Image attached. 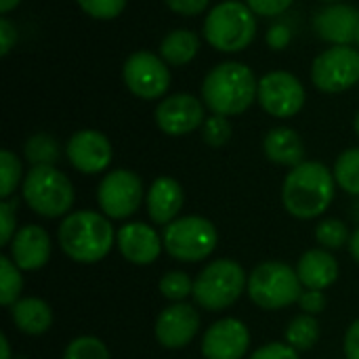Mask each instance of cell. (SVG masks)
I'll return each mask as SVG.
<instances>
[{
  "label": "cell",
  "instance_id": "17",
  "mask_svg": "<svg viewBox=\"0 0 359 359\" xmlns=\"http://www.w3.org/2000/svg\"><path fill=\"white\" fill-rule=\"evenodd\" d=\"M116 246L124 261L133 265H151L164 250L162 236L143 221H128L118 229Z\"/></svg>",
  "mask_w": 359,
  "mask_h": 359
},
{
  "label": "cell",
  "instance_id": "41",
  "mask_svg": "<svg viewBox=\"0 0 359 359\" xmlns=\"http://www.w3.org/2000/svg\"><path fill=\"white\" fill-rule=\"evenodd\" d=\"M343 351H345V358L347 359H359V318L345 332Z\"/></svg>",
  "mask_w": 359,
  "mask_h": 359
},
{
  "label": "cell",
  "instance_id": "37",
  "mask_svg": "<svg viewBox=\"0 0 359 359\" xmlns=\"http://www.w3.org/2000/svg\"><path fill=\"white\" fill-rule=\"evenodd\" d=\"M297 305H299L301 311L307 313V316H320V313L326 309L328 299H326V294H324L322 290H303Z\"/></svg>",
  "mask_w": 359,
  "mask_h": 359
},
{
  "label": "cell",
  "instance_id": "1",
  "mask_svg": "<svg viewBox=\"0 0 359 359\" xmlns=\"http://www.w3.org/2000/svg\"><path fill=\"white\" fill-rule=\"evenodd\" d=\"M334 191V172L322 162L305 160L286 175L282 183V204L294 219L313 221L330 208Z\"/></svg>",
  "mask_w": 359,
  "mask_h": 359
},
{
  "label": "cell",
  "instance_id": "35",
  "mask_svg": "<svg viewBox=\"0 0 359 359\" xmlns=\"http://www.w3.org/2000/svg\"><path fill=\"white\" fill-rule=\"evenodd\" d=\"M17 233V200L6 198L0 202V246H8Z\"/></svg>",
  "mask_w": 359,
  "mask_h": 359
},
{
  "label": "cell",
  "instance_id": "13",
  "mask_svg": "<svg viewBox=\"0 0 359 359\" xmlns=\"http://www.w3.org/2000/svg\"><path fill=\"white\" fill-rule=\"evenodd\" d=\"M204 120V103L189 93L168 95L156 107V124L168 137L189 135L202 128Z\"/></svg>",
  "mask_w": 359,
  "mask_h": 359
},
{
  "label": "cell",
  "instance_id": "2",
  "mask_svg": "<svg viewBox=\"0 0 359 359\" xmlns=\"http://www.w3.org/2000/svg\"><path fill=\"white\" fill-rule=\"evenodd\" d=\"M116 236L111 219L97 210H74L61 219L57 229L63 255L80 265L103 261L116 246Z\"/></svg>",
  "mask_w": 359,
  "mask_h": 359
},
{
  "label": "cell",
  "instance_id": "3",
  "mask_svg": "<svg viewBox=\"0 0 359 359\" xmlns=\"http://www.w3.org/2000/svg\"><path fill=\"white\" fill-rule=\"evenodd\" d=\"M259 82L255 72L238 61H225L212 67L202 82L204 105L219 116H240L257 99Z\"/></svg>",
  "mask_w": 359,
  "mask_h": 359
},
{
  "label": "cell",
  "instance_id": "12",
  "mask_svg": "<svg viewBox=\"0 0 359 359\" xmlns=\"http://www.w3.org/2000/svg\"><path fill=\"white\" fill-rule=\"evenodd\" d=\"M257 99L261 107L273 118H294L305 105V86L290 72H269L259 80Z\"/></svg>",
  "mask_w": 359,
  "mask_h": 359
},
{
  "label": "cell",
  "instance_id": "20",
  "mask_svg": "<svg viewBox=\"0 0 359 359\" xmlns=\"http://www.w3.org/2000/svg\"><path fill=\"white\" fill-rule=\"evenodd\" d=\"M185 204V191L181 183L172 177H158L147 194H145V208L156 225H170L175 219H179V212Z\"/></svg>",
  "mask_w": 359,
  "mask_h": 359
},
{
  "label": "cell",
  "instance_id": "33",
  "mask_svg": "<svg viewBox=\"0 0 359 359\" xmlns=\"http://www.w3.org/2000/svg\"><path fill=\"white\" fill-rule=\"evenodd\" d=\"M231 135H233V126H231V122H229L227 116L212 114L202 124V139L210 147H223V145H227L229 139H231Z\"/></svg>",
  "mask_w": 359,
  "mask_h": 359
},
{
  "label": "cell",
  "instance_id": "10",
  "mask_svg": "<svg viewBox=\"0 0 359 359\" xmlns=\"http://www.w3.org/2000/svg\"><path fill=\"white\" fill-rule=\"evenodd\" d=\"M311 82L322 93H343L359 82V50L349 46H332L320 53L311 65Z\"/></svg>",
  "mask_w": 359,
  "mask_h": 359
},
{
  "label": "cell",
  "instance_id": "29",
  "mask_svg": "<svg viewBox=\"0 0 359 359\" xmlns=\"http://www.w3.org/2000/svg\"><path fill=\"white\" fill-rule=\"evenodd\" d=\"M316 240L320 248L326 250H339L343 246H349L351 231L345 221L341 219H324L316 225Z\"/></svg>",
  "mask_w": 359,
  "mask_h": 359
},
{
  "label": "cell",
  "instance_id": "7",
  "mask_svg": "<svg viewBox=\"0 0 359 359\" xmlns=\"http://www.w3.org/2000/svg\"><path fill=\"white\" fill-rule=\"evenodd\" d=\"M303 284L294 267L282 261H265L248 273L246 294L265 311H280L299 303Z\"/></svg>",
  "mask_w": 359,
  "mask_h": 359
},
{
  "label": "cell",
  "instance_id": "4",
  "mask_svg": "<svg viewBox=\"0 0 359 359\" xmlns=\"http://www.w3.org/2000/svg\"><path fill=\"white\" fill-rule=\"evenodd\" d=\"M23 202L42 219H63L72 212L76 194L65 172L57 166H32L21 183Z\"/></svg>",
  "mask_w": 359,
  "mask_h": 359
},
{
  "label": "cell",
  "instance_id": "11",
  "mask_svg": "<svg viewBox=\"0 0 359 359\" xmlns=\"http://www.w3.org/2000/svg\"><path fill=\"white\" fill-rule=\"evenodd\" d=\"M122 78L126 88L143 101L162 99L170 86L168 63L149 50H137L128 55L122 65Z\"/></svg>",
  "mask_w": 359,
  "mask_h": 359
},
{
  "label": "cell",
  "instance_id": "45",
  "mask_svg": "<svg viewBox=\"0 0 359 359\" xmlns=\"http://www.w3.org/2000/svg\"><path fill=\"white\" fill-rule=\"evenodd\" d=\"M19 2H21V0H0V13H2V15L11 13L13 8H17Z\"/></svg>",
  "mask_w": 359,
  "mask_h": 359
},
{
  "label": "cell",
  "instance_id": "49",
  "mask_svg": "<svg viewBox=\"0 0 359 359\" xmlns=\"http://www.w3.org/2000/svg\"><path fill=\"white\" fill-rule=\"evenodd\" d=\"M355 42H358V46H359V27H358V36H355Z\"/></svg>",
  "mask_w": 359,
  "mask_h": 359
},
{
  "label": "cell",
  "instance_id": "15",
  "mask_svg": "<svg viewBox=\"0 0 359 359\" xmlns=\"http://www.w3.org/2000/svg\"><path fill=\"white\" fill-rule=\"evenodd\" d=\"M154 332L164 349H185L200 332V313L189 303H172L160 311Z\"/></svg>",
  "mask_w": 359,
  "mask_h": 359
},
{
  "label": "cell",
  "instance_id": "42",
  "mask_svg": "<svg viewBox=\"0 0 359 359\" xmlns=\"http://www.w3.org/2000/svg\"><path fill=\"white\" fill-rule=\"evenodd\" d=\"M288 40H290V34H288V29H286L284 25H276V27L267 34V42H269L276 50L284 48V46L288 44Z\"/></svg>",
  "mask_w": 359,
  "mask_h": 359
},
{
  "label": "cell",
  "instance_id": "18",
  "mask_svg": "<svg viewBox=\"0 0 359 359\" xmlns=\"http://www.w3.org/2000/svg\"><path fill=\"white\" fill-rule=\"evenodd\" d=\"M53 255V242L44 227L23 225L8 244V257L21 271L42 269Z\"/></svg>",
  "mask_w": 359,
  "mask_h": 359
},
{
  "label": "cell",
  "instance_id": "27",
  "mask_svg": "<svg viewBox=\"0 0 359 359\" xmlns=\"http://www.w3.org/2000/svg\"><path fill=\"white\" fill-rule=\"evenodd\" d=\"M332 172H334L337 185L343 191H347L349 196L359 198V147L345 149L337 158Z\"/></svg>",
  "mask_w": 359,
  "mask_h": 359
},
{
  "label": "cell",
  "instance_id": "26",
  "mask_svg": "<svg viewBox=\"0 0 359 359\" xmlns=\"http://www.w3.org/2000/svg\"><path fill=\"white\" fill-rule=\"evenodd\" d=\"M23 151H25V158L32 166H55L59 156H61L59 143L46 133L32 135L25 141Z\"/></svg>",
  "mask_w": 359,
  "mask_h": 359
},
{
  "label": "cell",
  "instance_id": "19",
  "mask_svg": "<svg viewBox=\"0 0 359 359\" xmlns=\"http://www.w3.org/2000/svg\"><path fill=\"white\" fill-rule=\"evenodd\" d=\"M358 27L359 11L343 2H332L313 17L316 34L334 46H349L351 42H355Z\"/></svg>",
  "mask_w": 359,
  "mask_h": 359
},
{
  "label": "cell",
  "instance_id": "43",
  "mask_svg": "<svg viewBox=\"0 0 359 359\" xmlns=\"http://www.w3.org/2000/svg\"><path fill=\"white\" fill-rule=\"evenodd\" d=\"M349 252H351V257L355 259L359 263V227L351 233V240H349Z\"/></svg>",
  "mask_w": 359,
  "mask_h": 359
},
{
  "label": "cell",
  "instance_id": "9",
  "mask_svg": "<svg viewBox=\"0 0 359 359\" xmlns=\"http://www.w3.org/2000/svg\"><path fill=\"white\" fill-rule=\"evenodd\" d=\"M145 187L137 172L126 168L109 170L97 187V204L111 221L130 219L145 200Z\"/></svg>",
  "mask_w": 359,
  "mask_h": 359
},
{
  "label": "cell",
  "instance_id": "14",
  "mask_svg": "<svg viewBox=\"0 0 359 359\" xmlns=\"http://www.w3.org/2000/svg\"><path fill=\"white\" fill-rule=\"evenodd\" d=\"M250 349V330L238 318L210 324L202 337L204 359H244Z\"/></svg>",
  "mask_w": 359,
  "mask_h": 359
},
{
  "label": "cell",
  "instance_id": "30",
  "mask_svg": "<svg viewBox=\"0 0 359 359\" xmlns=\"http://www.w3.org/2000/svg\"><path fill=\"white\" fill-rule=\"evenodd\" d=\"M23 166L21 160L11 151L2 149L0 151V198L6 200L15 194L17 185L23 183Z\"/></svg>",
  "mask_w": 359,
  "mask_h": 359
},
{
  "label": "cell",
  "instance_id": "46",
  "mask_svg": "<svg viewBox=\"0 0 359 359\" xmlns=\"http://www.w3.org/2000/svg\"><path fill=\"white\" fill-rule=\"evenodd\" d=\"M353 128H355V133H358V137H359V111H358V116H355V120H353Z\"/></svg>",
  "mask_w": 359,
  "mask_h": 359
},
{
  "label": "cell",
  "instance_id": "5",
  "mask_svg": "<svg viewBox=\"0 0 359 359\" xmlns=\"http://www.w3.org/2000/svg\"><path fill=\"white\" fill-rule=\"evenodd\" d=\"M257 36L255 11L240 0H223L204 19L206 42L221 53H240Z\"/></svg>",
  "mask_w": 359,
  "mask_h": 359
},
{
  "label": "cell",
  "instance_id": "34",
  "mask_svg": "<svg viewBox=\"0 0 359 359\" xmlns=\"http://www.w3.org/2000/svg\"><path fill=\"white\" fill-rule=\"evenodd\" d=\"M76 2L88 17L101 19V21L120 17L126 6V0H76Z\"/></svg>",
  "mask_w": 359,
  "mask_h": 359
},
{
  "label": "cell",
  "instance_id": "22",
  "mask_svg": "<svg viewBox=\"0 0 359 359\" xmlns=\"http://www.w3.org/2000/svg\"><path fill=\"white\" fill-rule=\"evenodd\" d=\"M263 151L273 164L280 166L294 168L305 162V143L301 135L288 126L271 128L263 139Z\"/></svg>",
  "mask_w": 359,
  "mask_h": 359
},
{
  "label": "cell",
  "instance_id": "21",
  "mask_svg": "<svg viewBox=\"0 0 359 359\" xmlns=\"http://www.w3.org/2000/svg\"><path fill=\"white\" fill-rule=\"evenodd\" d=\"M297 273L305 290H328L339 280V261L326 248H311L301 255Z\"/></svg>",
  "mask_w": 359,
  "mask_h": 359
},
{
  "label": "cell",
  "instance_id": "25",
  "mask_svg": "<svg viewBox=\"0 0 359 359\" xmlns=\"http://www.w3.org/2000/svg\"><path fill=\"white\" fill-rule=\"evenodd\" d=\"M286 343L297 349L299 353L301 351H309L316 347V343L320 341V324L316 320V316H307V313H301L297 316L288 326H286Z\"/></svg>",
  "mask_w": 359,
  "mask_h": 359
},
{
  "label": "cell",
  "instance_id": "24",
  "mask_svg": "<svg viewBox=\"0 0 359 359\" xmlns=\"http://www.w3.org/2000/svg\"><path fill=\"white\" fill-rule=\"evenodd\" d=\"M198 48H200L198 34H194L191 29H175L168 36H164L160 44V57L168 65L183 67L189 61H194V57L198 55Z\"/></svg>",
  "mask_w": 359,
  "mask_h": 359
},
{
  "label": "cell",
  "instance_id": "23",
  "mask_svg": "<svg viewBox=\"0 0 359 359\" xmlns=\"http://www.w3.org/2000/svg\"><path fill=\"white\" fill-rule=\"evenodd\" d=\"M11 320L15 328L27 337H40L53 326V309L46 301L38 297L19 299L13 307H8Z\"/></svg>",
  "mask_w": 359,
  "mask_h": 359
},
{
  "label": "cell",
  "instance_id": "44",
  "mask_svg": "<svg viewBox=\"0 0 359 359\" xmlns=\"http://www.w3.org/2000/svg\"><path fill=\"white\" fill-rule=\"evenodd\" d=\"M0 359H13V353H11V343L8 339L2 334L0 337Z\"/></svg>",
  "mask_w": 359,
  "mask_h": 359
},
{
  "label": "cell",
  "instance_id": "38",
  "mask_svg": "<svg viewBox=\"0 0 359 359\" xmlns=\"http://www.w3.org/2000/svg\"><path fill=\"white\" fill-rule=\"evenodd\" d=\"M294 0H246V4L255 11V15L278 17L282 15Z\"/></svg>",
  "mask_w": 359,
  "mask_h": 359
},
{
  "label": "cell",
  "instance_id": "28",
  "mask_svg": "<svg viewBox=\"0 0 359 359\" xmlns=\"http://www.w3.org/2000/svg\"><path fill=\"white\" fill-rule=\"evenodd\" d=\"M23 271L11 261L8 255L0 257V303L13 307L23 292Z\"/></svg>",
  "mask_w": 359,
  "mask_h": 359
},
{
  "label": "cell",
  "instance_id": "6",
  "mask_svg": "<svg viewBox=\"0 0 359 359\" xmlns=\"http://www.w3.org/2000/svg\"><path fill=\"white\" fill-rule=\"evenodd\" d=\"M248 288V273L233 259L210 261L194 280V301L206 311H225Z\"/></svg>",
  "mask_w": 359,
  "mask_h": 359
},
{
  "label": "cell",
  "instance_id": "16",
  "mask_svg": "<svg viewBox=\"0 0 359 359\" xmlns=\"http://www.w3.org/2000/svg\"><path fill=\"white\" fill-rule=\"evenodd\" d=\"M65 154L69 164L82 172V175H99L103 170H107V166L111 164V143L109 139L93 128H84L78 130L69 137L67 145H65Z\"/></svg>",
  "mask_w": 359,
  "mask_h": 359
},
{
  "label": "cell",
  "instance_id": "39",
  "mask_svg": "<svg viewBox=\"0 0 359 359\" xmlns=\"http://www.w3.org/2000/svg\"><path fill=\"white\" fill-rule=\"evenodd\" d=\"M210 0H164V4L177 13V15H185V17H196L200 15Z\"/></svg>",
  "mask_w": 359,
  "mask_h": 359
},
{
  "label": "cell",
  "instance_id": "8",
  "mask_svg": "<svg viewBox=\"0 0 359 359\" xmlns=\"http://www.w3.org/2000/svg\"><path fill=\"white\" fill-rule=\"evenodd\" d=\"M162 240H164V250L175 261L200 263L217 250L219 229L206 217L187 215L166 225Z\"/></svg>",
  "mask_w": 359,
  "mask_h": 359
},
{
  "label": "cell",
  "instance_id": "47",
  "mask_svg": "<svg viewBox=\"0 0 359 359\" xmlns=\"http://www.w3.org/2000/svg\"><path fill=\"white\" fill-rule=\"evenodd\" d=\"M351 215H353V217L359 221V200H358V204H355V208L351 210Z\"/></svg>",
  "mask_w": 359,
  "mask_h": 359
},
{
  "label": "cell",
  "instance_id": "31",
  "mask_svg": "<svg viewBox=\"0 0 359 359\" xmlns=\"http://www.w3.org/2000/svg\"><path fill=\"white\" fill-rule=\"evenodd\" d=\"M63 359H111L107 345L90 334L76 337L74 341L67 343Z\"/></svg>",
  "mask_w": 359,
  "mask_h": 359
},
{
  "label": "cell",
  "instance_id": "36",
  "mask_svg": "<svg viewBox=\"0 0 359 359\" xmlns=\"http://www.w3.org/2000/svg\"><path fill=\"white\" fill-rule=\"evenodd\" d=\"M248 359H301L299 351L292 349L288 343H267L263 347H259L257 351H252V355Z\"/></svg>",
  "mask_w": 359,
  "mask_h": 359
},
{
  "label": "cell",
  "instance_id": "40",
  "mask_svg": "<svg viewBox=\"0 0 359 359\" xmlns=\"http://www.w3.org/2000/svg\"><path fill=\"white\" fill-rule=\"evenodd\" d=\"M15 44H17V27L6 17H2L0 19V55L6 57Z\"/></svg>",
  "mask_w": 359,
  "mask_h": 359
},
{
  "label": "cell",
  "instance_id": "32",
  "mask_svg": "<svg viewBox=\"0 0 359 359\" xmlns=\"http://www.w3.org/2000/svg\"><path fill=\"white\" fill-rule=\"evenodd\" d=\"M158 288H160V294L166 301L185 303V299L194 294V280L185 271H168V273L162 276Z\"/></svg>",
  "mask_w": 359,
  "mask_h": 359
},
{
  "label": "cell",
  "instance_id": "48",
  "mask_svg": "<svg viewBox=\"0 0 359 359\" xmlns=\"http://www.w3.org/2000/svg\"><path fill=\"white\" fill-rule=\"evenodd\" d=\"M322 2H330L332 4V2H341V0H322Z\"/></svg>",
  "mask_w": 359,
  "mask_h": 359
}]
</instances>
